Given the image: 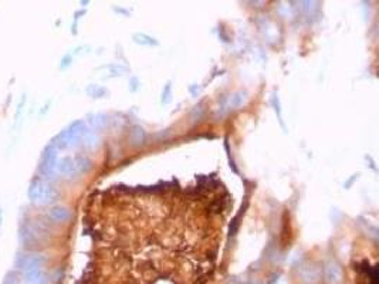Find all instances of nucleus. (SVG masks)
<instances>
[{
    "label": "nucleus",
    "mask_w": 379,
    "mask_h": 284,
    "mask_svg": "<svg viewBox=\"0 0 379 284\" xmlns=\"http://www.w3.org/2000/svg\"><path fill=\"white\" fill-rule=\"evenodd\" d=\"M25 280L27 284H47V274L41 269H37L25 273Z\"/></svg>",
    "instance_id": "9"
},
{
    "label": "nucleus",
    "mask_w": 379,
    "mask_h": 284,
    "mask_svg": "<svg viewBox=\"0 0 379 284\" xmlns=\"http://www.w3.org/2000/svg\"><path fill=\"white\" fill-rule=\"evenodd\" d=\"M49 217L56 223H66L71 219V212L66 206H53L49 210Z\"/></svg>",
    "instance_id": "7"
},
{
    "label": "nucleus",
    "mask_w": 379,
    "mask_h": 284,
    "mask_svg": "<svg viewBox=\"0 0 379 284\" xmlns=\"http://www.w3.org/2000/svg\"><path fill=\"white\" fill-rule=\"evenodd\" d=\"M29 199L36 205H50L56 202L58 192L54 186H51L47 180L36 178L29 186Z\"/></svg>",
    "instance_id": "1"
},
{
    "label": "nucleus",
    "mask_w": 379,
    "mask_h": 284,
    "mask_svg": "<svg viewBox=\"0 0 379 284\" xmlns=\"http://www.w3.org/2000/svg\"><path fill=\"white\" fill-rule=\"evenodd\" d=\"M44 261H46V259H44L43 256H40V254H19L17 259H16V267L19 269L20 272L27 273L31 272V270L41 269Z\"/></svg>",
    "instance_id": "5"
},
{
    "label": "nucleus",
    "mask_w": 379,
    "mask_h": 284,
    "mask_svg": "<svg viewBox=\"0 0 379 284\" xmlns=\"http://www.w3.org/2000/svg\"><path fill=\"white\" fill-rule=\"evenodd\" d=\"M56 171L66 178H75L77 175H80L74 156H64L60 161H57Z\"/></svg>",
    "instance_id": "6"
},
{
    "label": "nucleus",
    "mask_w": 379,
    "mask_h": 284,
    "mask_svg": "<svg viewBox=\"0 0 379 284\" xmlns=\"http://www.w3.org/2000/svg\"><path fill=\"white\" fill-rule=\"evenodd\" d=\"M82 141H84V145L88 149H94L98 147L100 138H98V135H95L94 132H86V135L82 136Z\"/></svg>",
    "instance_id": "10"
},
{
    "label": "nucleus",
    "mask_w": 379,
    "mask_h": 284,
    "mask_svg": "<svg viewBox=\"0 0 379 284\" xmlns=\"http://www.w3.org/2000/svg\"><path fill=\"white\" fill-rule=\"evenodd\" d=\"M57 156H58V149L54 147V144L51 142L50 145H47L44 149L43 155H41V162H40V172L50 176L51 173H54L57 167Z\"/></svg>",
    "instance_id": "4"
},
{
    "label": "nucleus",
    "mask_w": 379,
    "mask_h": 284,
    "mask_svg": "<svg viewBox=\"0 0 379 284\" xmlns=\"http://www.w3.org/2000/svg\"><path fill=\"white\" fill-rule=\"evenodd\" d=\"M0 223H2V212H0Z\"/></svg>",
    "instance_id": "13"
},
{
    "label": "nucleus",
    "mask_w": 379,
    "mask_h": 284,
    "mask_svg": "<svg viewBox=\"0 0 379 284\" xmlns=\"http://www.w3.org/2000/svg\"><path fill=\"white\" fill-rule=\"evenodd\" d=\"M44 236H46V230L38 228L37 225H31V223L26 222L20 228V239H22V243H25L26 246H37V245H40V241Z\"/></svg>",
    "instance_id": "3"
},
{
    "label": "nucleus",
    "mask_w": 379,
    "mask_h": 284,
    "mask_svg": "<svg viewBox=\"0 0 379 284\" xmlns=\"http://www.w3.org/2000/svg\"><path fill=\"white\" fill-rule=\"evenodd\" d=\"M3 284H22L20 283V276L16 272L7 273V276L3 280Z\"/></svg>",
    "instance_id": "11"
},
{
    "label": "nucleus",
    "mask_w": 379,
    "mask_h": 284,
    "mask_svg": "<svg viewBox=\"0 0 379 284\" xmlns=\"http://www.w3.org/2000/svg\"><path fill=\"white\" fill-rule=\"evenodd\" d=\"M107 123V119L104 115H95V117L91 119V124H93V127L95 128H101V127H104V124Z\"/></svg>",
    "instance_id": "12"
},
{
    "label": "nucleus",
    "mask_w": 379,
    "mask_h": 284,
    "mask_svg": "<svg viewBox=\"0 0 379 284\" xmlns=\"http://www.w3.org/2000/svg\"><path fill=\"white\" fill-rule=\"evenodd\" d=\"M324 276H325V280L328 281L329 284H336L341 281L342 277V273L341 269L338 267L336 265H328L325 267V270H324Z\"/></svg>",
    "instance_id": "8"
},
{
    "label": "nucleus",
    "mask_w": 379,
    "mask_h": 284,
    "mask_svg": "<svg viewBox=\"0 0 379 284\" xmlns=\"http://www.w3.org/2000/svg\"><path fill=\"white\" fill-rule=\"evenodd\" d=\"M86 132L87 131H86L84 121H74L73 124H70L60 135L57 136L56 141L53 144H54V147L57 149L73 148L82 139V136L86 135Z\"/></svg>",
    "instance_id": "2"
}]
</instances>
